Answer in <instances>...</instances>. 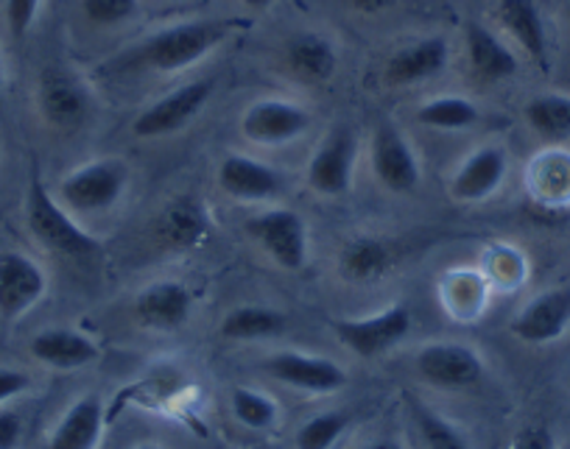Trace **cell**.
<instances>
[{
	"label": "cell",
	"instance_id": "obj_1",
	"mask_svg": "<svg viewBox=\"0 0 570 449\" xmlns=\"http://www.w3.org/2000/svg\"><path fill=\"white\" fill-rule=\"evenodd\" d=\"M233 34V23L227 20H185L168 29L149 34L135 48V64L157 73H179L199 59H205L213 48L222 46Z\"/></svg>",
	"mask_w": 570,
	"mask_h": 449
},
{
	"label": "cell",
	"instance_id": "obj_2",
	"mask_svg": "<svg viewBox=\"0 0 570 449\" xmlns=\"http://www.w3.org/2000/svg\"><path fill=\"white\" fill-rule=\"evenodd\" d=\"M26 218L29 229L46 249L62 257H90L98 251V240L79 227L57 199L46 190L40 179H31L29 196H26Z\"/></svg>",
	"mask_w": 570,
	"mask_h": 449
},
{
	"label": "cell",
	"instance_id": "obj_3",
	"mask_svg": "<svg viewBox=\"0 0 570 449\" xmlns=\"http://www.w3.org/2000/svg\"><path fill=\"white\" fill-rule=\"evenodd\" d=\"M246 232L285 271H299L308 260V227L294 210H266L246 221Z\"/></svg>",
	"mask_w": 570,
	"mask_h": 449
},
{
	"label": "cell",
	"instance_id": "obj_4",
	"mask_svg": "<svg viewBox=\"0 0 570 449\" xmlns=\"http://www.w3.org/2000/svg\"><path fill=\"white\" fill-rule=\"evenodd\" d=\"M126 182H129V171H126L124 162L98 160L87 162V166L76 168L70 177H65L59 193L70 210L101 212L120 199Z\"/></svg>",
	"mask_w": 570,
	"mask_h": 449
},
{
	"label": "cell",
	"instance_id": "obj_5",
	"mask_svg": "<svg viewBox=\"0 0 570 449\" xmlns=\"http://www.w3.org/2000/svg\"><path fill=\"white\" fill-rule=\"evenodd\" d=\"M213 79H196L190 84L177 87L168 96L157 98L151 107L142 109L131 123V131L137 137H166L174 131L185 129L196 114L205 109V103L213 96Z\"/></svg>",
	"mask_w": 570,
	"mask_h": 449
},
{
	"label": "cell",
	"instance_id": "obj_6",
	"mask_svg": "<svg viewBox=\"0 0 570 449\" xmlns=\"http://www.w3.org/2000/svg\"><path fill=\"white\" fill-rule=\"evenodd\" d=\"M37 103H40L42 118L51 126H57V129H76L90 114L92 98L79 76H73L65 68H48L40 76Z\"/></svg>",
	"mask_w": 570,
	"mask_h": 449
},
{
	"label": "cell",
	"instance_id": "obj_7",
	"mask_svg": "<svg viewBox=\"0 0 570 449\" xmlns=\"http://www.w3.org/2000/svg\"><path fill=\"white\" fill-rule=\"evenodd\" d=\"M311 126L308 109H303L294 101H283V98H263L255 101L240 118V129H244L246 140L257 142V146H283L297 137H303Z\"/></svg>",
	"mask_w": 570,
	"mask_h": 449
},
{
	"label": "cell",
	"instance_id": "obj_8",
	"mask_svg": "<svg viewBox=\"0 0 570 449\" xmlns=\"http://www.w3.org/2000/svg\"><path fill=\"white\" fill-rule=\"evenodd\" d=\"M46 273L23 251H0V319L14 321L46 296Z\"/></svg>",
	"mask_w": 570,
	"mask_h": 449
},
{
	"label": "cell",
	"instance_id": "obj_9",
	"mask_svg": "<svg viewBox=\"0 0 570 449\" xmlns=\"http://www.w3.org/2000/svg\"><path fill=\"white\" fill-rule=\"evenodd\" d=\"M333 330H336L338 341L353 349L358 358H377L409 336L411 313L409 308L397 305V308L383 310L381 316H372V319L336 321Z\"/></svg>",
	"mask_w": 570,
	"mask_h": 449
},
{
	"label": "cell",
	"instance_id": "obj_10",
	"mask_svg": "<svg viewBox=\"0 0 570 449\" xmlns=\"http://www.w3.org/2000/svg\"><path fill=\"white\" fill-rule=\"evenodd\" d=\"M355 154H358V140L350 129L338 126L322 140L316 148L314 160L308 166V182L322 196H344L353 184Z\"/></svg>",
	"mask_w": 570,
	"mask_h": 449
},
{
	"label": "cell",
	"instance_id": "obj_11",
	"mask_svg": "<svg viewBox=\"0 0 570 449\" xmlns=\"http://www.w3.org/2000/svg\"><path fill=\"white\" fill-rule=\"evenodd\" d=\"M416 371L436 388H470L484 375V363L464 343H431L416 355Z\"/></svg>",
	"mask_w": 570,
	"mask_h": 449
},
{
	"label": "cell",
	"instance_id": "obj_12",
	"mask_svg": "<svg viewBox=\"0 0 570 449\" xmlns=\"http://www.w3.org/2000/svg\"><path fill=\"white\" fill-rule=\"evenodd\" d=\"M372 168L392 193H411L420 184V166L403 131L383 123L372 137Z\"/></svg>",
	"mask_w": 570,
	"mask_h": 449
},
{
	"label": "cell",
	"instance_id": "obj_13",
	"mask_svg": "<svg viewBox=\"0 0 570 449\" xmlns=\"http://www.w3.org/2000/svg\"><path fill=\"white\" fill-rule=\"evenodd\" d=\"M266 371L274 380L311 393H333L338 388H344V382H347V371L338 363L299 352L274 355V358H268Z\"/></svg>",
	"mask_w": 570,
	"mask_h": 449
},
{
	"label": "cell",
	"instance_id": "obj_14",
	"mask_svg": "<svg viewBox=\"0 0 570 449\" xmlns=\"http://www.w3.org/2000/svg\"><path fill=\"white\" fill-rule=\"evenodd\" d=\"M448 59H451V46L445 37H425V40H416L394 51L383 76H386L389 87L420 84V81L440 76L448 68Z\"/></svg>",
	"mask_w": 570,
	"mask_h": 449
},
{
	"label": "cell",
	"instance_id": "obj_15",
	"mask_svg": "<svg viewBox=\"0 0 570 449\" xmlns=\"http://www.w3.org/2000/svg\"><path fill=\"white\" fill-rule=\"evenodd\" d=\"M570 327V290H546L531 299L514 319L512 332L525 343H551Z\"/></svg>",
	"mask_w": 570,
	"mask_h": 449
},
{
	"label": "cell",
	"instance_id": "obj_16",
	"mask_svg": "<svg viewBox=\"0 0 570 449\" xmlns=\"http://www.w3.org/2000/svg\"><path fill=\"white\" fill-rule=\"evenodd\" d=\"M190 290L179 282H155L137 296L135 316L142 327L160 332L179 330L190 319Z\"/></svg>",
	"mask_w": 570,
	"mask_h": 449
},
{
	"label": "cell",
	"instance_id": "obj_17",
	"mask_svg": "<svg viewBox=\"0 0 570 449\" xmlns=\"http://www.w3.org/2000/svg\"><path fill=\"white\" fill-rule=\"evenodd\" d=\"M285 68L303 84H325L333 79L338 64L336 46L320 31H299L285 42Z\"/></svg>",
	"mask_w": 570,
	"mask_h": 449
},
{
	"label": "cell",
	"instance_id": "obj_18",
	"mask_svg": "<svg viewBox=\"0 0 570 449\" xmlns=\"http://www.w3.org/2000/svg\"><path fill=\"white\" fill-rule=\"evenodd\" d=\"M218 184L238 201H266L283 190V177L266 162L229 154L218 168Z\"/></svg>",
	"mask_w": 570,
	"mask_h": 449
},
{
	"label": "cell",
	"instance_id": "obj_19",
	"mask_svg": "<svg viewBox=\"0 0 570 449\" xmlns=\"http://www.w3.org/2000/svg\"><path fill=\"white\" fill-rule=\"evenodd\" d=\"M507 177V151L498 146H484L462 162L451 182L453 199L484 201L501 188Z\"/></svg>",
	"mask_w": 570,
	"mask_h": 449
},
{
	"label": "cell",
	"instance_id": "obj_20",
	"mask_svg": "<svg viewBox=\"0 0 570 449\" xmlns=\"http://www.w3.org/2000/svg\"><path fill=\"white\" fill-rule=\"evenodd\" d=\"M464 42H468L470 70L484 84H498V81H507L518 73V59L509 51L507 42L498 40L481 23L464 26Z\"/></svg>",
	"mask_w": 570,
	"mask_h": 449
},
{
	"label": "cell",
	"instance_id": "obj_21",
	"mask_svg": "<svg viewBox=\"0 0 570 449\" xmlns=\"http://www.w3.org/2000/svg\"><path fill=\"white\" fill-rule=\"evenodd\" d=\"M31 355L51 369H81L96 363L101 349L76 330H46L31 341Z\"/></svg>",
	"mask_w": 570,
	"mask_h": 449
},
{
	"label": "cell",
	"instance_id": "obj_22",
	"mask_svg": "<svg viewBox=\"0 0 570 449\" xmlns=\"http://www.w3.org/2000/svg\"><path fill=\"white\" fill-rule=\"evenodd\" d=\"M498 20L503 31L529 53L534 62L546 64L548 59V37L542 14L534 0H501L498 3Z\"/></svg>",
	"mask_w": 570,
	"mask_h": 449
},
{
	"label": "cell",
	"instance_id": "obj_23",
	"mask_svg": "<svg viewBox=\"0 0 570 449\" xmlns=\"http://www.w3.org/2000/svg\"><path fill=\"white\" fill-rule=\"evenodd\" d=\"M104 430V405L98 397H81L68 408L48 449H96Z\"/></svg>",
	"mask_w": 570,
	"mask_h": 449
},
{
	"label": "cell",
	"instance_id": "obj_24",
	"mask_svg": "<svg viewBox=\"0 0 570 449\" xmlns=\"http://www.w3.org/2000/svg\"><path fill=\"white\" fill-rule=\"evenodd\" d=\"M207 235V212L190 196L171 201L157 218V238L168 249H194Z\"/></svg>",
	"mask_w": 570,
	"mask_h": 449
},
{
	"label": "cell",
	"instance_id": "obj_25",
	"mask_svg": "<svg viewBox=\"0 0 570 449\" xmlns=\"http://www.w3.org/2000/svg\"><path fill=\"white\" fill-rule=\"evenodd\" d=\"M394 266V251L381 238H353L344 243L338 268L350 282H375Z\"/></svg>",
	"mask_w": 570,
	"mask_h": 449
},
{
	"label": "cell",
	"instance_id": "obj_26",
	"mask_svg": "<svg viewBox=\"0 0 570 449\" xmlns=\"http://www.w3.org/2000/svg\"><path fill=\"white\" fill-rule=\"evenodd\" d=\"M285 327H288V321L279 310L246 305V308H235L233 313L224 316L222 336L229 341H263V338L279 336Z\"/></svg>",
	"mask_w": 570,
	"mask_h": 449
},
{
	"label": "cell",
	"instance_id": "obj_27",
	"mask_svg": "<svg viewBox=\"0 0 570 449\" xmlns=\"http://www.w3.org/2000/svg\"><path fill=\"white\" fill-rule=\"evenodd\" d=\"M525 120L540 137L551 142H562L570 137V96L546 92L525 103Z\"/></svg>",
	"mask_w": 570,
	"mask_h": 449
},
{
	"label": "cell",
	"instance_id": "obj_28",
	"mask_svg": "<svg viewBox=\"0 0 570 449\" xmlns=\"http://www.w3.org/2000/svg\"><path fill=\"white\" fill-rule=\"evenodd\" d=\"M416 120L428 129H442V131H459L470 129L479 123V107L470 98L462 96H442L431 98L416 109Z\"/></svg>",
	"mask_w": 570,
	"mask_h": 449
},
{
	"label": "cell",
	"instance_id": "obj_29",
	"mask_svg": "<svg viewBox=\"0 0 570 449\" xmlns=\"http://www.w3.org/2000/svg\"><path fill=\"white\" fill-rule=\"evenodd\" d=\"M411 416H414L428 449H470L468 438H464L451 421L442 419L434 410H428L425 405H420L416 399H411Z\"/></svg>",
	"mask_w": 570,
	"mask_h": 449
},
{
	"label": "cell",
	"instance_id": "obj_30",
	"mask_svg": "<svg viewBox=\"0 0 570 449\" xmlns=\"http://www.w3.org/2000/svg\"><path fill=\"white\" fill-rule=\"evenodd\" d=\"M233 413L249 430H268L277 421V402L266 393L252 391V388H235Z\"/></svg>",
	"mask_w": 570,
	"mask_h": 449
},
{
	"label": "cell",
	"instance_id": "obj_31",
	"mask_svg": "<svg viewBox=\"0 0 570 449\" xmlns=\"http://www.w3.org/2000/svg\"><path fill=\"white\" fill-rule=\"evenodd\" d=\"M350 419L344 413H320L314 419L305 421L297 432V447L299 449H331L333 443L342 438V432L347 430Z\"/></svg>",
	"mask_w": 570,
	"mask_h": 449
},
{
	"label": "cell",
	"instance_id": "obj_32",
	"mask_svg": "<svg viewBox=\"0 0 570 449\" xmlns=\"http://www.w3.org/2000/svg\"><path fill=\"white\" fill-rule=\"evenodd\" d=\"M87 20L96 26H120L137 14V0H81Z\"/></svg>",
	"mask_w": 570,
	"mask_h": 449
},
{
	"label": "cell",
	"instance_id": "obj_33",
	"mask_svg": "<svg viewBox=\"0 0 570 449\" xmlns=\"http://www.w3.org/2000/svg\"><path fill=\"white\" fill-rule=\"evenodd\" d=\"M42 0H7V23L12 37L23 40L29 29L35 26L37 14H40Z\"/></svg>",
	"mask_w": 570,
	"mask_h": 449
},
{
	"label": "cell",
	"instance_id": "obj_34",
	"mask_svg": "<svg viewBox=\"0 0 570 449\" xmlns=\"http://www.w3.org/2000/svg\"><path fill=\"white\" fill-rule=\"evenodd\" d=\"M512 449H557V441H553L551 430L548 427H525V430L518 432Z\"/></svg>",
	"mask_w": 570,
	"mask_h": 449
},
{
	"label": "cell",
	"instance_id": "obj_35",
	"mask_svg": "<svg viewBox=\"0 0 570 449\" xmlns=\"http://www.w3.org/2000/svg\"><path fill=\"white\" fill-rule=\"evenodd\" d=\"M31 386L29 375L18 369H0V405L9 402V399L20 397L26 388Z\"/></svg>",
	"mask_w": 570,
	"mask_h": 449
},
{
	"label": "cell",
	"instance_id": "obj_36",
	"mask_svg": "<svg viewBox=\"0 0 570 449\" xmlns=\"http://www.w3.org/2000/svg\"><path fill=\"white\" fill-rule=\"evenodd\" d=\"M23 436V421L12 410H0V449H14Z\"/></svg>",
	"mask_w": 570,
	"mask_h": 449
},
{
	"label": "cell",
	"instance_id": "obj_37",
	"mask_svg": "<svg viewBox=\"0 0 570 449\" xmlns=\"http://www.w3.org/2000/svg\"><path fill=\"white\" fill-rule=\"evenodd\" d=\"M394 0H350V7L358 9V12L364 14H375V12H383L386 7H392Z\"/></svg>",
	"mask_w": 570,
	"mask_h": 449
},
{
	"label": "cell",
	"instance_id": "obj_38",
	"mask_svg": "<svg viewBox=\"0 0 570 449\" xmlns=\"http://www.w3.org/2000/svg\"><path fill=\"white\" fill-rule=\"evenodd\" d=\"M366 449H400V443H394V441H377V443H370V447Z\"/></svg>",
	"mask_w": 570,
	"mask_h": 449
},
{
	"label": "cell",
	"instance_id": "obj_39",
	"mask_svg": "<svg viewBox=\"0 0 570 449\" xmlns=\"http://www.w3.org/2000/svg\"><path fill=\"white\" fill-rule=\"evenodd\" d=\"M244 3H246V7H252V9H266L272 0H244Z\"/></svg>",
	"mask_w": 570,
	"mask_h": 449
},
{
	"label": "cell",
	"instance_id": "obj_40",
	"mask_svg": "<svg viewBox=\"0 0 570 449\" xmlns=\"http://www.w3.org/2000/svg\"><path fill=\"white\" fill-rule=\"evenodd\" d=\"M0 92H3V57H0Z\"/></svg>",
	"mask_w": 570,
	"mask_h": 449
},
{
	"label": "cell",
	"instance_id": "obj_41",
	"mask_svg": "<svg viewBox=\"0 0 570 449\" xmlns=\"http://www.w3.org/2000/svg\"><path fill=\"white\" fill-rule=\"evenodd\" d=\"M137 449H157V447H137Z\"/></svg>",
	"mask_w": 570,
	"mask_h": 449
}]
</instances>
